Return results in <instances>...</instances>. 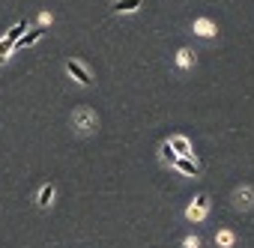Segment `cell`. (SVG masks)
<instances>
[{
    "label": "cell",
    "mask_w": 254,
    "mask_h": 248,
    "mask_svg": "<svg viewBox=\"0 0 254 248\" xmlns=\"http://www.w3.org/2000/svg\"><path fill=\"white\" fill-rule=\"evenodd\" d=\"M75 129H78V132L96 129V114H93V111H78V114H75Z\"/></svg>",
    "instance_id": "obj_4"
},
{
    "label": "cell",
    "mask_w": 254,
    "mask_h": 248,
    "mask_svg": "<svg viewBox=\"0 0 254 248\" xmlns=\"http://www.w3.org/2000/svg\"><path fill=\"white\" fill-rule=\"evenodd\" d=\"M230 242H233V233L221 230V233H218V245H230Z\"/></svg>",
    "instance_id": "obj_14"
},
{
    "label": "cell",
    "mask_w": 254,
    "mask_h": 248,
    "mask_svg": "<svg viewBox=\"0 0 254 248\" xmlns=\"http://www.w3.org/2000/svg\"><path fill=\"white\" fill-rule=\"evenodd\" d=\"M194 30L200 33V36H212V21H206V18H200V21H194Z\"/></svg>",
    "instance_id": "obj_9"
},
{
    "label": "cell",
    "mask_w": 254,
    "mask_h": 248,
    "mask_svg": "<svg viewBox=\"0 0 254 248\" xmlns=\"http://www.w3.org/2000/svg\"><path fill=\"white\" fill-rule=\"evenodd\" d=\"M39 36H42V30L36 27V30H27L18 42H15V48H27V45H33V42H39Z\"/></svg>",
    "instance_id": "obj_7"
},
{
    "label": "cell",
    "mask_w": 254,
    "mask_h": 248,
    "mask_svg": "<svg viewBox=\"0 0 254 248\" xmlns=\"http://www.w3.org/2000/svg\"><path fill=\"white\" fill-rule=\"evenodd\" d=\"M144 6V0H114V12H135V9H141Z\"/></svg>",
    "instance_id": "obj_5"
},
{
    "label": "cell",
    "mask_w": 254,
    "mask_h": 248,
    "mask_svg": "<svg viewBox=\"0 0 254 248\" xmlns=\"http://www.w3.org/2000/svg\"><path fill=\"white\" fill-rule=\"evenodd\" d=\"M174 168H177L180 174H186V177H197V174H200V165H197L191 156H177Z\"/></svg>",
    "instance_id": "obj_2"
},
{
    "label": "cell",
    "mask_w": 254,
    "mask_h": 248,
    "mask_svg": "<svg viewBox=\"0 0 254 248\" xmlns=\"http://www.w3.org/2000/svg\"><path fill=\"white\" fill-rule=\"evenodd\" d=\"M21 36H24V24H15V27H12V30H9V33H6V36H3V39H9V42H12V45H15V42H18V39H21Z\"/></svg>",
    "instance_id": "obj_10"
},
{
    "label": "cell",
    "mask_w": 254,
    "mask_h": 248,
    "mask_svg": "<svg viewBox=\"0 0 254 248\" xmlns=\"http://www.w3.org/2000/svg\"><path fill=\"white\" fill-rule=\"evenodd\" d=\"M168 144L174 147V153H177V156H191V144H189L186 138H180V135H177V138H171Z\"/></svg>",
    "instance_id": "obj_6"
},
{
    "label": "cell",
    "mask_w": 254,
    "mask_h": 248,
    "mask_svg": "<svg viewBox=\"0 0 254 248\" xmlns=\"http://www.w3.org/2000/svg\"><path fill=\"white\" fill-rule=\"evenodd\" d=\"M159 153H162V159H165L168 165H174V162H177V153H174V147H171V144H162V150H159Z\"/></svg>",
    "instance_id": "obj_11"
},
{
    "label": "cell",
    "mask_w": 254,
    "mask_h": 248,
    "mask_svg": "<svg viewBox=\"0 0 254 248\" xmlns=\"http://www.w3.org/2000/svg\"><path fill=\"white\" fill-rule=\"evenodd\" d=\"M9 51H12V42L9 39H0V63L9 57Z\"/></svg>",
    "instance_id": "obj_13"
},
{
    "label": "cell",
    "mask_w": 254,
    "mask_h": 248,
    "mask_svg": "<svg viewBox=\"0 0 254 248\" xmlns=\"http://www.w3.org/2000/svg\"><path fill=\"white\" fill-rule=\"evenodd\" d=\"M66 72H69L78 84H84V87H90V84H93V75H90V72H87L78 60H69V63H66Z\"/></svg>",
    "instance_id": "obj_1"
},
{
    "label": "cell",
    "mask_w": 254,
    "mask_h": 248,
    "mask_svg": "<svg viewBox=\"0 0 254 248\" xmlns=\"http://www.w3.org/2000/svg\"><path fill=\"white\" fill-rule=\"evenodd\" d=\"M177 63H180V66H191V63H194V57H191V51H189V48H183V51L177 54Z\"/></svg>",
    "instance_id": "obj_12"
},
{
    "label": "cell",
    "mask_w": 254,
    "mask_h": 248,
    "mask_svg": "<svg viewBox=\"0 0 254 248\" xmlns=\"http://www.w3.org/2000/svg\"><path fill=\"white\" fill-rule=\"evenodd\" d=\"M206 209H209V197H206V194H197V197H194V203L189 206V212H186V215H189L191 221H200V218L206 215Z\"/></svg>",
    "instance_id": "obj_3"
},
{
    "label": "cell",
    "mask_w": 254,
    "mask_h": 248,
    "mask_svg": "<svg viewBox=\"0 0 254 248\" xmlns=\"http://www.w3.org/2000/svg\"><path fill=\"white\" fill-rule=\"evenodd\" d=\"M197 245H200V242H197L194 236H189V239H186V248H197Z\"/></svg>",
    "instance_id": "obj_15"
},
{
    "label": "cell",
    "mask_w": 254,
    "mask_h": 248,
    "mask_svg": "<svg viewBox=\"0 0 254 248\" xmlns=\"http://www.w3.org/2000/svg\"><path fill=\"white\" fill-rule=\"evenodd\" d=\"M51 200H54V186H42V191H39V197H36V203L45 209V206H51Z\"/></svg>",
    "instance_id": "obj_8"
}]
</instances>
